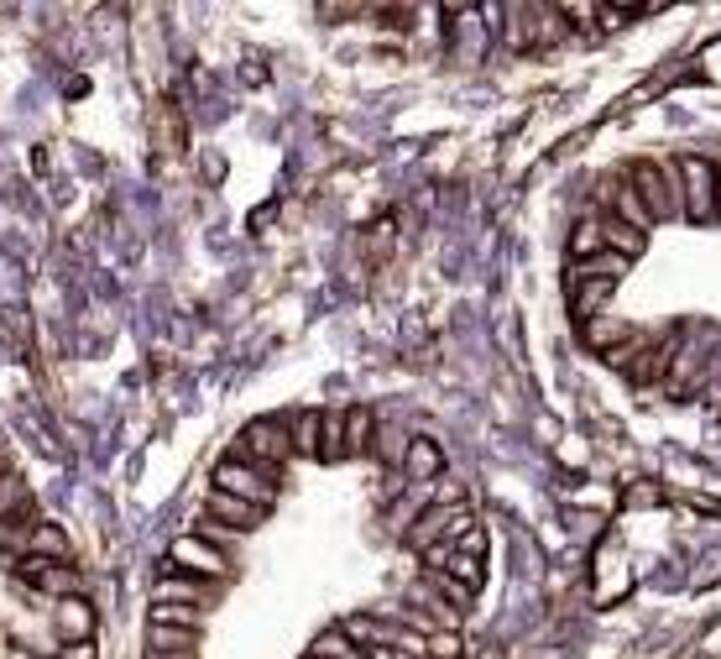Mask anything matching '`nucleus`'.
Instances as JSON below:
<instances>
[{
  "label": "nucleus",
  "instance_id": "obj_1",
  "mask_svg": "<svg viewBox=\"0 0 721 659\" xmlns=\"http://www.w3.org/2000/svg\"><path fill=\"white\" fill-rule=\"evenodd\" d=\"M628 184H633L643 209L653 215V226H659V220H685V189H680L674 157H643V163H633V168H628Z\"/></svg>",
  "mask_w": 721,
  "mask_h": 659
},
{
  "label": "nucleus",
  "instance_id": "obj_2",
  "mask_svg": "<svg viewBox=\"0 0 721 659\" xmlns=\"http://www.w3.org/2000/svg\"><path fill=\"white\" fill-rule=\"evenodd\" d=\"M680 168V189H685V220L690 226H717L721 220V174L711 157H674Z\"/></svg>",
  "mask_w": 721,
  "mask_h": 659
},
{
  "label": "nucleus",
  "instance_id": "obj_3",
  "mask_svg": "<svg viewBox=\"0 0 721 659\" xmlns=\"http://www.w3.org/2000/svg\"><path fill=\"white\" fill-rule=\"evenodd\" d=\"M230 455H240V461H251L257 471H283L293 461V440H288V419H251L246 430H240V440H236V451Z\"/></svg>",
  "mask_w": 721,
  "mask_h": 659
},
{
  "label": "nucleus",
  "instance_id": "obj_4",
  "mask_svg": "<svg viewBox=\"0 0 721 659\" xmlns=\"http://www.w3.org/2000/svg\"><path fill=\"white\" fill-rule=\"evenodd\" d=\"M465 529H476V519H471V508L465 503H429L418 519L408 523V550H418V555H429V550H439V544H455V539L465 534Z\"/></svg>",
  "mask_w": 721,
  "mask_h": 659
},
{
  "label": "nucleus",
  "instance_id": "obj_5",
  "mask_svg": "<svg viewBox=\"0 0 721 659\" xmlns=\"http://www.w3.org/2000/svg\"><path fill=\"white\" fill-rule=\"evenodd\" d=\"M209 486H220V492H230V498H240V503L261 508V513L277 503V482L267 476V471L251 466V461H240V455H225L220 466H215V482Z\"/></svg>",
  "mask_w": 721,
  "mask_h": 659
},
{
  "label": "nucleus",
  "instance_id": "obj_6",
  "mask_svg": "<svg viewBox=\"0 0 721 659\" xmlns=\"http://www.w3.org/2000/svg\"><path fill=\"white\" fill-rule=\"evenodd\" d=\"M168 565H172V571L199 576V581H215V587L230 576V555H225V550H215L209 539H199L194 529H189V534H178L168 544Z\"/></svg>",
  "mask_w": 721,
  "mask_h": 659
},
{
  "label": "nucleus",
  "instance_id": "obj_7",
  "mask_svg": "<svg viewBox=\"0 0 721 659\" xmlns=\"http://www.w3.org/2000/svg\"><path fill=\"white\" fill-rule=\"evenodd\" d=\"M168 565V560H162ZM215 581H199V576H189V571H162L157 576V587H152V602H184V608H205V602H215Z\"/></svg>",
  "mask_w": 721,
  "mask_h": 659
},
{
  "label": "nucleus",
  "instance_id": "obj_8",
  "mask_svg": "<svg viewBox=\"0 0 721 659\" xmlns=\"http://www.w3.org/2000/svg\"><path fill=\"white\" fill-rule=\"evenodd\" d=\"M17 571H21V581H27V587L48 591V597H58V602H63V597H79V571H73V565H52V560L27 555Z\"/></svg>",
  "mask_w": 721,
  "mask_h": 659
},
{
  "label": "nucleus",
  "instance_id": "obj_9",
  "mask_svg": "<svg viewBox=\"0 0 721 659\" xmlns=\"http://www.w3.org/2000/svg\"><path fill=\"white\" fill-rule=\"evenodd\" d=\"M596 602H622L628 591H633V571H628V555L612 550V544H601L596 550Z\"/></svg>",
  "mask_w": 721,
  "mask_h": 659
},
{
  "label": "nucleus",
  "instance_id": "obj_10",
  "mask_svg": "<svg viewBox=\"0 0 721 659\" xmlns=\"http://www.w3.org/2000/svg\"><path fill=\"white\" fill-rule=\"evenodd\" d=\"M439 476H445V451L434 445L429 434H413V440H408V455H403V482L434 486Z\"/></svg>",
  "mask_w": 721,
  "mask_h": 659
},
{
  "label": "nucleus",
  "instance_id": "obj_11",
  "mask_svg": "<svg viewBox=\"0 0 721 659\" xmlns=\"http://www.w3.org/2000/svg\"><path fill=\"white\" fill-rule=\"evenodd\" d=\"M570 288V314H575V325H591L596 314L612 309V294H618V283L612 278H581V283H565Z\"/></svg>",
  "mask_w": 721,
  "mask_h": 659
},
{
  "label": "nucleus",
  "instance_id": "obj_12",
  "mask_svg": "<svg viewBox=\"0 0 721 659\" xmlns=\"http://www.w3.org/2000/svg\"><path fill=\"white\" fill-rule=\"evenodd\" d=\"M152 147L162 157H178L189 147V121H184V110L172 100H157L152 105Z\"/></svg>",
  "mask_w": 721,
  "mask_h": 659
},
{
  "label": "nucleus",
  "instance_id": "obj_13",
  "mask_svg": "<svg viewBox=\"0 0 721 659\" xmlns=\"http://www.w3.org/2000/svg\"><path fill=\"white\" fill-rule=\"evenodd\" d=\"M52 628H58L63 643H89L95 639V608H89L85 597H63V602L52 608Z\"/></svg>",
  "mask_w": 721,
  "mask_h": 659
},
{
  "label": "nucleus",
  "instance_id": "obj_14",
  "mask_svg": "<svg viewBox=\"0 0 721 659\" xmlns=\"http://www.w3.org/2000/svg\"><path fill=\"white\" fill-rule=\"evenodd\" d=\"M209 519L215 523H236V534H246V529H257L267 513L261 508H251V503H240V498H230V492H220V486H209Z\"/></svg>",
  "mask_w": 721,
  "mask_h": 659
},
{
  "label": "nucleus",
  "instance_id": "obj_15",
  "mask_svg": "<svg viewBox=\"0 0 721 659\" xmlns=\"http://www.w3.org/2000/svg\"><path fill=\"white\" fill-rule=\"evenodd\" d=\"M21 544H27V555H37V560H52V565H69V560H73V550H69V534H63L58 523H32Z\"/></svg>",
  "mask_w": 721,
  "mask_h": 659
},
{
  "label": "nucleus",
  "instance_id": "obj_16",
  "mask_svg": "<svg viewBox=\"0 0 721 659\" xmlns=\"http://www.w3.org/2000/svg\"><path fill=\"white\" fill-rule=\"evenodd\" d=\"M628 335H633V325H628V319H622V314H596V319H591V325H581V341L591 351H596V356H606V351H618L622 341H628Z\"/></svg>",
  "mask_w": 721,
  "mask_h": 659
},
{
  "label": "nucleus",
  "instance_id": "obj_17",
  "mask_svg": "<svg viewBox=\"0 0 721 659\" xmlns=\"http://www.w3.org/2000/svg\"><path fill=\"white\" fill-rule=\"evenodd\" d=\"M601 242H606V252L622 262H638L643 252H649V236L633 226H622V220H612V215H601Z\"/></svg>",
  "mask_w": 721,
  "mask_h": 659
},
{
  "label": "nucleus",
  "instance_id": "obj_18",
  "mask_svg": "<svg viewBox=\"0 0 721 659\" xmlns=\"http://www.w3.org/2000/svg\"><path fill=\"white\" fill-rule=\"evenodd\" d=\"M319 430H325V414H319V409H298V414L288 419L293 455H309V461H319Z\"/></svg>",
  "mask_w": 721,
  "mask_h": 659
},
{
  "label": "nucleus",
  "instance_id": "obj_19",
  "mask_svg": "<svg viewBox=\"0 0 721 659\" xmlns=\"http://www.w3.org/2000/svg\"><path fill=\"white\" fill-rule=\"evenodd\" d=\"M372 434H377V414L366 403L345 409V455H372Z\"/></svg>",
  "mask_w": 721,
  "mask_h": 659
},
{
  "label": "nucleus",
  "instance_id": "obj_20",
  "mask_svg": "<svg viewBox=\"0 0 721 659\" xmlns=\"http://www.w3.org/2000/svg\"><path fill=\"white\" fill-rule=\"evenodd\" d=\"M21 519H32V492L11 471V476H0V523H21Z\"/></svg>",
  "mask_w": 721,
  "mask_h": 659
},
{
  "label": "nucleus",
  "instance_id": "obj_21",
  "mask_svg": "<svg viewBox=\"0 0 721 659\" xmlns=\"http://www.w3.org/2000/svg\"><path fill=\"white\" fill-rule=\"evenodd\" d=\"M606 252V242H601V220L596 215H585V220H575V230H570V262H591Z\"/></svg>",
  "mask_w": 721,
  "mask_h": 659
},
{
  "label": "nucleus",
  "instance_id": "obj_22",
  "mask_svg": "<svg viewBox=\"0 0 721 659\" xmlns=\"http://www.w3.org/2000/svg\"><path fill=\"white\" fill-rule=\"evenodd\" d=\"M319 461H325V466L345 461V409H329L325 414V430H319Z\"/></svg>",
  "mask_w": 721,
  "mask_h": 659
},
{
  "label": "nucleus",
  "instance_id": "obj_23",
  "mask_svg": "<svg viewBox=\"0 0 721 659\" xmlns=\"http://www.w3.org/2000/svg\"><path fill=\"white\" fill-rule=\"evenodd\" d=\"M152 623L157 628H184V633H199V608H184V602H152Z\"/></svg>",
  "mask_w": 721,
  "mask_h": 659
},
{
  "label": "nucleus",
  "instance_id": "obj_24",
  "mask_svg": "<svg viewBox=\"0 0 721 659\" xmlns=\"http://www.w3.org/2000/svg\"><path fill=\"white\" fill-rule=\"evenodd\" d=\"M408 440H413V434H403V430H377V434H372V455H377L382 466H397V471H403Z\"/></svg>",
  "mask_w": 721,
  "mask_h": 659
},
{
  "label": "nucleus",
  "instance_id": "obj_25",
  "mask_svg": "<svg viewBox=\"0 0 721 659\" xmlns=\"http://www.w3.org/2000/svg\"><path fill=\"white\" fill-rule=\"evenodd\" d=\"M309 659H366V649L345 639V628H325L319 639H314V655Z\"/></svg>",
  "mask_w": 721,
  "mask_h": 659
},
{
  "label": "nucleus",
  "instance_id": "obj_26",
  "mask_svg": "<svg viewBox=\"0 0 721 659\" xmlns=\"http://www.w3.org/2000/svg\"><path fill=\"white\" fill-rule=\"evenodd\" d=\"M199 633H184V628H157L147 623V655H178V649H194Z\"/></svg>",
  "mask_w": 721,
  "mask_h": 659
},
{
  "label": "nucleus",
  "instance_id": "obj_27",
  "mask_svg": "<svg viewBox=\"0 0 721 659\" xmlns=\"http://www.w3.org/2000/svg\"><path fill=\"white\" fill-rule=\"evenodd\" d=\"M653 335H643V330H633V335H628V341H622L618 351H606V356H601V362L606 366H618V372H628V366L638 362V356H643V346H649Z\"/></svg>",
  "mask_w": 721,
  "mask_h": 659
},
{
  "label": "nucleus",
  "instance_id": "obj_28",
  "mask_svg": "<svg viewBox=\"0 0 721 659\" xmlns=\"http://www.w3.org/2000/svg\"><path fill=\"white\" fill-rule=\"evenodd\" d=\"M429 655L434 659H465V639L455 633V628H439V633H429Z\"/></svg>",
  "mask_w": 721,
  "mask_h": 659
},
{
  "label": "nucleus",
  "instance_id": "obj_29",
  "mask_svg": "<svg viewBox=\"0 0 721 659\" xmlns=\"http://www.w3.org/2000/svg\"><path fill=\"white\" fill-rule=\"evenodd\" d=\"M194 534L209 539V544H215V550H225V555H230V544H236V529H225V523H215V519L194 523Z\"/></svg>",
  "mask_w": 721,
  "mask_h": 659
},
{
  "label": "nucleus",
  "instance_id": "obj_30",
  "mask_svg": "<svg viewBox=\"0 0 721 659\" xmlns=\"http://www.w3.org/2000/svg\"><path fill=\"white\" fill-rule=\"evenodd\" d=\"M450 550H461V555L481 560V555H486V529H481V523H476V529H465V534L455 539V544H450Z\"/></svg>",
  "mask_w": 721,
  "mask_h": 659
},
{
  "label": "nucleus",
  "instance_id": "obj_31",
  "mask_svg": "<svg viewBox=\"0 0 721 659\" xmlns=\"http://www.w3.org/2000/svg\"><path fill=\"white\" fill-rule=\"evenodd\" d=\"M649 503H659V486H628V508H649Z\"/></svg>",
  "mask_w": 721,
  "mask_h": 659
},
{
  "label": "nucleus",
  "instance_id": "obj_32",
  "mask_svg": "<svg viewBox=\"0 0 721 659\" xmlns=\"http://www.w3.org/2000/svg\"><path fill=\"white\" fill-rule=\"evenodd\" d=\"M58 659H95V643H63Z\"/></svg>",
  "mask_w": 721,
  "mask_h": 659
},
{
  "label": "nucleus",
  "instance_id": "obj_33",
  "mask_svg": "<svg viewBox=\"0 0 721 659\" xmlns=\"http://www.w3.org/2000/svg\"><path fill=\"white\" fill-rule=\"evenodd\" d=\"M701 63H705V73H711V79H721V42H717V48H705Z\"/></svg>",
  "mask_w": 721,
  "mask_h": 659
},
{
  "label": "nucleus",
  "instance_id": "obj_34",
  "mask_svg": "<svg viewBox=\"0 0 721 659\" xmlns=\"http://www.w3.org/2000/svg\"><path fill=\"white\" fill-rule=\"evenodd\" d=\"M147 659H194V649H178V655H147Z\"/></svg>",
  "mask_w": 721,
  "mask_h": 659
},
{
  "label": "nucleus",
  "instance_id": "obj_35",
  "mask_svg": "<svg viewBox=\"0 0 721 659\" xmlns=\"http://www.w3.org/2000/svg\"><path fill=\"white\" fill-rule=\"evenodd\" d=\"M0 476H11V461H6V451H0Z\"/></svg>",
  "mask_w": 721,
  "mask_h": 659
}]
</instances>
